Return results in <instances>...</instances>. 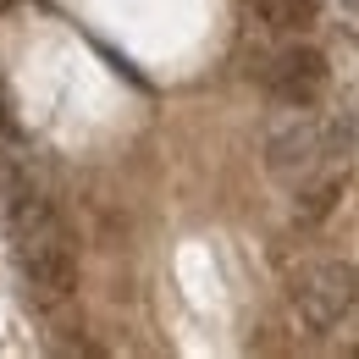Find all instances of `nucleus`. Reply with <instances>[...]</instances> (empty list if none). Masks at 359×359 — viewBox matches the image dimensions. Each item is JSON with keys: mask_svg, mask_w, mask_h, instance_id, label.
Returning a JSON list of instances; mask_svg holds the SVG:
<instances>
[{"mask_svg": "<svg viewBox=\"0 0 359 359\" xmlns=\"http://www.w3.org/2000/svg\"><path fill=\"white\" fill-rule=\"evenodd\" d=\"M343 6H348V11H359V0H343Z\"/></svg>", "mask_w": 359, "mask_h": 359, "instance_id": "obj_7", "label": "nucleus"}, {"mask_svg": "<svg viewBox=\"0 0 359 359\" xmlns=\"http://www.w3.org/2000/svg\"><path fill=\"white\" fill-rule=\"evenodd\" d=\"M337 194H343V177H326V182H315L310 194H299V210H293L299 226H315L332 205H337Z\"/></svg>", "mask_w": 359, "mask_h": 359, "instance_id": "obj_6", "label": "nucleus"}, {"mask_svg": "<svg viewBox=\"0 0 359 359\" xmlns=\"http://www.w3.org/2000/svg\"><path fill=\"white\" fill-rule=\"evenodd\" d=\"M326 55L310 45H293V50H282L276 61H271V94L282 100V105H315L320 100V89H326Z\"/></svg>", "mask_w": 359, "mask_h": 359, "instance_id": "obj_3", "label": "nucleus"}, {"mask_svg": "<svg viewBox=\"0 0 359 359\" xmlns=\"http://www.w3.org/2000/svg\"><path fill=\"white\" fill-rule=\"evenodd\" d=\"M320 155H326V149H320V128H315V122H293V128L271 133V144H266V166L287 182L304 177Z\"/></svg>", "mask_w": 359, "mask_h": 359, "instance_id": "obj_4", "label": "nucleus"}, {"mask_svg": "<svg viewBox=\"0 0 359 359\" xmlns=\"http://www.w3.org/2000/svg\"><path fill=\"white\" fill-rule=\"evenodd\" d=\"M0 216H6L11 255H17V266L28 276V287L39 299H67L78 287V260H72L61 216L11 172H0Z\"/></svg>", "mask_w": 359, "mask_h": 359, "instance_id": "obj_1", "label": "nucleus"}, {"mask_svg": "<svg viewBox=\"0 0 359 359\" xmlns=\"http://www.w3.org/2000/svg\"><path fill=\"white\" fill-rule=\"evenodd\" d=\"M359 304V271L343 266V260H326V266L299 271L293 282V310L310 332H332L343 315Z\"/></svg>", "mask_w": 359, "mask_h": 359, "instance_id": "obj_2", "label": "nucleus"}, {"mask_svg": "<svg viewBox=\"0 0 359 359\" xmlns=\"http://www.w3.org/2000/svg\"><path fill=\"white\" fill-rule=\"evenodd\" d=\"M6 6H17V0H0V11H6Z\"/></svg>", "mask_w": 359, "mask_h": 359, "instance_id": "obj_8", "label": "nucleus"}, {"mask_svg": "<svg viewBox=\"0 0 359 359\" xmlns=\"http://www.w3.org/2000/svg\"><path fill=\"white\" fill-rule=\"evenodd\" d=\"M255 6H260V17H266L271 28H282V34L315 28V0H255Z\"/></svg>", "mask_w": 359, "mask_h": 359, "instance_id": "obj_5", "label": "nucleus"}]
</instances>
